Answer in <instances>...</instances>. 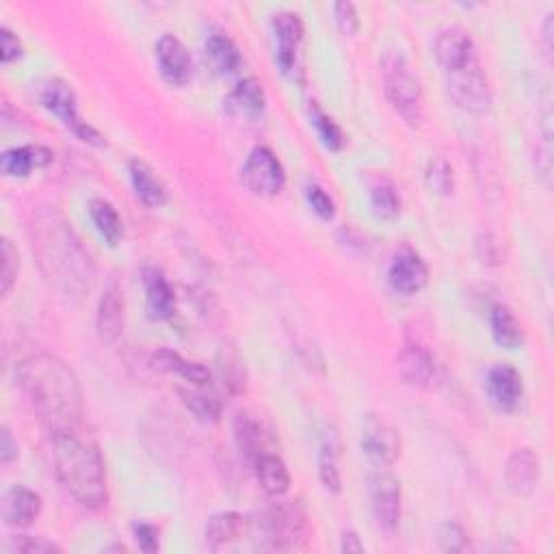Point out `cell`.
<instances>
[{
  "label": "cell",
  "instance_id": "obj_20",
  "mask_svg": "<svg viewBox=\"0 0 554 554\" xmlns=\"http://www.w3.org/2000/svg\"><path fill=\"white\" fill-rule=\"evenodd\" d=\"M44 500L29 487L16 485L3 498V520L9 526H29L42 513Z\"/></svg>",
  "mask_w": 554,
  "mask_h": 554
},
{
  "label": "cell",
  "instance_id": "obj_38",
  "mask_svg": "<svg viewBox=\"0 0 554 554\" xmlns=\"http://www.w3.org/2000/svg\"><path fill=\"white\" fill-rule=\"evenodd\" d=\"M438 542H440V548L446 552H461L468 544V537H466V531L461 529L459 524L448 522V524L440 526Z\"/></svg>",
  "mask_w": 554,
  "mask_h": 554
},
{
  "label": "cell",
  "instance_id": "obj_27",
  "mask_svg": "<svg viewBox=\"0 0 554 554\" xmlns=\"http://www.w3.org/2000/svg\"><path fill=\"white\" fill-rule=\"evenodd\" d=\"M217 373L223 388H226L232 397H241V394L247 390L245 362L241 358L239 349L230 345V342L221 345L217 351Z\"/></svg>",
  "mask_w": 554,
  "mask_h": 554
},
{
  "label": "cell",
  "instance_id": "obj_39",
  "mask_svg": "<svg viewBox=\"0 0 554 554\" xmlns=\"http://www.w3.org/2000/svg\"><path fill=\"white\" fill-rule=\"evenodd\" d=\"M306 197H308V204L312 206L314 213L319 215L321 219H325V221L334 219L336 204H334L332 197H329L321 187L312 184V187H308V191H306Z\"/></svg>",
  "mask_w": 554,
  "mask_h": 554
},
{
  "label": "cell",
  "instance_id": "obj_29",
  "mask_svg": "<svg viewBox=\"0 0 554 554\" xmlns=\"http://www.w3.org/2000/svg\"><path fill=\"white\" fill-rule=\"evenodd\" d=\"M254 468H256L258 483L262 485V490H265L269 496L280 498L288 492L290 474H288V468L280 457L273 455V453L262 455L254 464Z\"/></svg>",
  "mask_w": 554,
  "mask_h": 554
},
{
  "label": "cell",
  "instance_id": "obj_8",
  "mask_svg": "<svg viewBox=\"0 0 554 554\" xmlns=\"http://www.w3.org/2000/svg\"><path fill=\"white\" fill-rule=\"evenodd\" d=\"M241 178L245 187L258 197H273L284 189L286 184V171L269 148L260 145L249 152L247 161L241 169Z\"/></svg>",
  "mask_w": 554,
  "mask_h": 554
},
{
  "label": "cell",
  "instance_id": "obj_1",
  "mask_svg": "<svg viewBox=\"0 0 554 554\" xmlns=\"http://www.w3.org/2000/svg\"><path fill=\"white\" fill-rule=\"evenodd\" d=\"M18 386L52 431H70L83 414L76 373L57 355L35 353L18 364Z\"/></svg>",
  "mask_w": 554,
  "mask_h": 554
},
{
  "label": "cell",
  "instance_id": "obj_22",
  "mask_svg": "<svg viewBox=\"0 0 554 554\" xmlns=\"http://www.w3.org/2000/svg\"><path fill=\"white\" fill-rule=\"evenodd\" d=\"M52 152L44 145H20V148H11L0 158V167L3 174L11 178H26L37 167H46L52 163Z\"/></svg>",
  "mask_w": 554,
  "mask_h": 554
},
{
  "label": "cell",
  "instance_id": "obj_23",
  "mask_svg": "<svg viewBox=\"0 0 554 554\" xmlns=\"http://www.w3.org/2000/svg\"><path fill=\"white\" fill-rule=\"evenodd\" d=\"M152 364L163 373L171 375H180L184 381H189L193 388H208L210 381H213V375H210L208 368L200 362H187L180 353L161 349L152 355Z\"/></svg>",
  "mask_w": 554,
  "mask_h": 554
},
{
  "label": "cell",
  "instance_id": "obj_2",
  "mask_svg": "<svg viewBox=\"0 0 554 554\" xmlns=\"http://www.w3.org/2000/svg\"><path fill=\"white\" fill-rule=\"evenodd\" d=\"M33 249L46 280L65 297H83L94 282V262L57 210H42L33 221Z\"/></svg>",
  "mask_w": 554,
  "mask_h": 554
},
{
  "label": "cell",
  "instance_id": "obj_35",
  "mask_svg": "<svg viewBox=\"0 0 554 554\" xmlns=\"http://www.w3.org/2000/svg\"><path fill=\"white\" fill-rule=\"evenodd\" d=\"M427 184L438 195H451L455 191V171L453 165L444 156H435L427 165Z\"/></svg>",
  "mask_w": 554,
  "mask_h": 554
},
{
  "label": "cell",
  "instance_id": "obj_9",
  "mask_svg": "<svg viewBox=\"0 0 554 554\" xmlns=\"http://www.w3.org/2000/svg\"><path fill=\"white\" fill-rule=\"evenodd\" d=\"M275 37V59L280 70L288 76H295L299 68V50L303 42V22L293 11L277 13L271 22Z\"/></svg>",
  "mask_w": 554,
  "mask_h": 554
},
{
  "label": "cell",
  "instance_id": "obj_25",
  "mask_svg": "<svg viewBox=\"0 0 554 554\" xmlns=\"http://www.w3.org/2000/svg\"><path fill=\"white\" fill-rule=\"evenodd\" d=\"M204 55H206V63L210 65V70H213L217 76L236 74L243 65L239 48H236L232 39L223 33H213L206 39Z\"/></svg>",
  "mask_w": 554,
  "mask_h": 554
},
{
  "label": "cell",
  "instance_id": "obj_42",
  "mask_svg": "<svg viewBox=\"0 0 554 554\" xmlns=\"http://www.w3.org/2000/svg\"><path fill=\"white\" fill-rule=\"evenodd\" d=\"M11 548L16 550V552H20V554H52V552H61V548L55 546V544L44 542V539L26 537V535L13 537Z\"/></svg>",
  "mask_w": 554,
  "mask_h": 554
},
{
  "label": "cell",
  "instance_id": "obj_14",
  "mask_svg": "<svg viewBox=\"0 0 554 554\" xmlns=\"http://www.w3.org/2000/svg\"><path fill=\"white\" fill-rule=\"evenodd\" d=\"M388 282L397 293L412 297L418 295L429 282V267L412 249H403L401 254L394 256L388 269Z\"/></svg>",
  "mask_w": 554,
  "mask_h": 554
},
{
  "label": "cell",
  "instance_id": "obj_19",
  "mask_svg": "<svg viewBox=\"0 0 554 554\" xmlns=\"http://www.w3.org/2000/svg\"><path fill=\"white\" fill-rule=\"evenodd\" d=\"M223 104H226V111L232 117H239V120H256V117H260L267 109V96L256 78H243V81L230 91V96Z\"/></svg>",
  "mask_w": 554,
  "mask_h": 554
},
{
  "label": "cell",
  "instance_id": "obj_33",
  "mask_svg": "<svg viewBox=\"0 0 554 554\" xmlns=\"http://www.w3.org/2000/svg\"><path fill=\"white\" fill-rule=\"evenodd\" d=\"M202 388L197 390H184L178 388V394L182 403L187 405V410L204 422H217L221 416V403L213 397V394H204L200 392Z\"/></svg>",
  "mask_w": 554,
  "mask_h": 554
},
{
  "label": "cell",
  "instance_id": "obj_41",
  "mask_svg": "<svg viewBox=\"0 0 554 554\" xmlns=\"http://www.w3.org/2000/svg\"><path fill=\"white\" fill-rule=\"evenodd\" d=\"M133 535H135L137 546L143 552L152 554V552H158V548H161V537H158V529L154 524H145V522L133 524Z\"/></svg>",
  "mask_w": 554,
  "mask_h": 554
},
{
  "label": "cell",
  "instance_id": "obj_30",
  "mask_svg": "<svg viewBox=\"0 0 554 554\" xmlns=\"http://www.w3.org/2000/svg\"><path fill=\"white\" fill-rule=\"evenodd\" d=\"M490 327H492V336L500 347L518 349L522 345V340H524L522 325L516 319V314L511 312V308L503 306V303H496V306H492Z\"/></svg>",
  "mask_w": 554,
  "mask_h": 554
},
{
  "label": "cell",
  "instance_id": "obj_43",
  "mask_svg": "<svg viewBox=\"0 0 554 554\" xmlns=\"http://www.w3.org/2000/svg\"><path fill=\"white\" fill-rule=\"evenodd\" d=\"M22 57V44L18 35L9 31L7 26H3L0 29V59H3V63H11Z\"/></svg>",
  "mask_w": 554,
  "mask_h": 554
},
{
  "label": "cell",
  "instance_id": "obj_17",
  "mask_svg": "<svg viewBox=\"0 0 554 554\" xmlns=\"http://www.w3.org/2000/svg\"><path fill=\"white\" fill-rule=\"evenodd\" d=\"M487 394L500 412H513L522 401V377L509 364H496L487 375Z\"/></svg>",
  "mask_w": 554,
  "mask_h": 554
},
{
  "label": "cell",
  "instance_id": "obj_26",
  "mask_svg": "<svg viewBox=\"0 0 554 554\" xmlns=\"http://www.w3.org/2000/svg\"><path fill=\"white\" fill-rule=\"evenodd\" d=\"M128 171L135 195L139 197L141 204L148 208H161L167 202L165 184L154 174V169L150 165H145L139 158H135V161H130Z\"/></svg>",
  "mask_w": 554,
  "mask_h": 554
},
{
  "label": "cell",
  "instance_id": "obj_3",
  "mask_svg": "<svg viewBox=\"0 0 554 554\" xmlns=\"http://www.w3.org/2000/svg\"><path fill=\"white\" fill-rule=\"evenodd\" d=\"M52 464L59 481L87 509L107 505V468L98 448L70 431H52Z\"/></svg>",
  "mask_w": 554,
  "mask_h": 554
},
{
  "label": "cell",
  "instance_id": "obj_45",
  "mask_svg": "<svg viewBox=\"0 0 554 554\" xmlns=\"http://www.w3.org/2000/svg\"><path fill=\"white\" fill-rule=\"evenodd\" d=\"M340 550L342 552H364V544L360 542V537L355 535L353 531H347L342 533V539H340Z\"/></svg>",
  "mask_w": 554,
  "mask_h": 554
},
{
  "label": "cell",
  "instance_id": "obj_16",
  "mask_svg": "<svg viewBox=\"0 0 554 554\" xmlns=\"http://www.w3.org/2000/svg\"><path fill=\"white\" fill-rule=\"evenodd\" d=\"M539 466L537 455L531 448H516L505 464V483L516 496H531L539 483Z\"/></svg>",
  "mask_w": 554,
  "mask_h": 554
},
{
  "label": "cell",
  "instance_id": "obj_4",
  "mask_svg": "<svg viewBox=\"0 0 554 554\" xmlns=\"http://www.w3.org/2000/svg\"><path fill=\"white\" fill-rule=\"evenodd\" d=\"M386 98L403 120L410 126H418L425 117V94L412 65L397 50H390L381 61Z\"/></svg>",
  "mask_w": 554,
  "mask_h": 554
},
{
  "label": "cell",
  "instance_id": "obj_6",
  "mask_svg": "<svg viewBox=\"0 0 554 554\" xmlns=\"http://www.w3.org/2000/svg\"><path fill=\"white\" fill-rule=\"evenodd\" d=\"M37 100L46 111L57 115L65 126L72 128V133L81 141L96 145V148H104V145H107V141H104V137L94 126H89L87 122L81 120V117H78L76 94L68 83L59 81V78H48V81L39 83Z\"/></svg>",
  "mask_w": 554,
  "mask_h": 554
},
{
  "label": "cell",
  "instance_id": "obj_40",
  "mask_svg": "<svg viewBox=\"0 0 554 554\" xmlns=\"http://www.w3.org/2000/svg\"><path fill=\"white\" fill-rule=\"evenodd\" d=\"M334 16L338 29L345 35H355L360 29V18H358V9H355L353 3H338L334 5Z\"/></svg>",
  "mask_w": 554,
  "mask_h": 554
},
{
  "label": "cell",
  "instance_id": "obj_46",
  "mask_svg": "<svg viewBox=\"0 0 554 554\" xmlns=\"http://www.w3.org/2000/svg\"><path fill=\"white\" fill-rule=\"evenodd\" d=\"M552 13L546 18V24H544V42H546V55H552Z\"/></svg>",
  "mask_w": 554,
  "mask_h": 554
},
{
  "label": "cell",
  "instance_id": "obj_37",
  "mask_svg": "<svg viewBox=\"0 0 554 554\" xmlns=\"http://www.w3.org/2000/svg\"><path fill=\"white\" fill-rule=\"evenodd\" d=\"M0 254H3V277H0V293L9 295L13 284L18 280L20 273V256L18 249L9 239H3L0 243Z\"/></svg>",
  "mask_w": 554,
  "mask_h": 554
},
{
  "label": "cell",
  "instance_id": "obj_31",
  "mask_svg": "<svg viewBox=\"0 0 554 554\" xmlns=\"http://www.w3.org/2000/svg\"><path fill=\"white\" fill-rule=\"evenodd\" d=\"M89 215L104 241L109 245L120 243V239L124 236V223H122V217L117 215L113 204L104 200H94L89 204Z\"/></svg>",
  "mask_w": 554,
  "mask_h": 554
},
{
  "label": "cell",
  "instance_id": "obj_12",
  "mask_svg": "<svg viewBox=\"0 0 554 554\" xmlns=\"http://www.w3.org/2000/svg\"><path fill=\"white\" fill-rule=\"evenodd\" d=\"M362 451L377 466H390L401 457V435L379 418H368L362 431Z\"/></svg>",
  "mask_w": 554,
  "mask_h": 554
},
{
  "label": "cell",
  "instance_id": "obj_32",
  "mask_svg": "<svg viewBox=\"0 0 554 554\" xmlns=\"http://www.w3.org/2000/svg\"><path fill=\"white\" fill-rule=\"evenodd\" d=\"M371 206L373 213L379 219L394 221L401 213V200L397 195V189L392 187V182L388 180H379L371 187Z\"/></svg>",
  "mask_w": 554,
  "mask_h": 554
},
{
  "label": "cell",
  "instance_id": "obj_36",
  "mask_svg": "<svg viewBox=\"0 0 554 554\" xmlns=\"http://www.w3.org/2000/svg\"><path fill=\"white\" fill-rule=\"evenodd\" d=\"M310 115H312V124L316 128V133H319L321 141L327 145V148L334 152L342 150V145H345V135H342L340 126L332 120V117L323 113L316 104H312Z\"/></svg>",
  "mask_w": 554,
  "mask_h": 554
},
{
  "label": "cell",
  "instance_id": "obj_15",
  "mask_svg": "<svg viewBox=\"0 0 554 554\" xmlns=\"http://www.w3.org/2000/svg\"><path fill=\"white\" fill-rule=\"evenodd\" d=\"M96 325L100 340L107 342V345H115L124 334V293L122 286L115 280H111L109 286L104 288L98 306Z\"/></svg>",
  "mask_w": 554,
  "mask_h": 554
},
{
  "label": "cell",
  "instance_id": "obj_34",
  "mask_svg": "<svg viewBox=\"0 0 554 554\" xmlns=\"http://www.w3.org/2000/svg\"><path fill=\"white\" fill-rule=\"evenodd\" d=\"M319 479L327 492L340 494L342 481H340V470H338V451L332 444V440H325L321 444L319 453Z\"/></svg>",
  "mask_w": 554,
  "mask_h": 554
},
{
  "label": "cell",
  "instance_id": "obj_11",
  "mask_svg": "<svg viewBox=\"0 0 554 554\" xmlns=\"http://www.w3.org/2000/svg\"><path fill=\"white\" fill-rule=\"evenodd\" d=\"M433 52L446 74L457 72L477 61V46H474L470 33L459 29V26H448V29L440 31L438 37H435Z\"/></svg>",
  "mask_w": 554,
  "mask_h": 554
},
{
  "label": "cell",
  "instance_id": "obj_21",
  "mask_svg": "<svg viewBox=\"0 0 554 554\" xmlns=\"http://www.w3.org/2000/svg\"><path fill=\"white\" fill-rule=\"evenodd\" d=\"M397 371L407 386L431 388L435 381V362L431 355L416 345L405 347L397 358Z\"/></svg>",
  "mask_w": 554,
  "mask_h": 554
},
{
  "label": "cell",
  "instance_id": "obj_24",
  "mask_svg": "<svg viewBox=\"0 0 554 554\" xmlns=\"http://www.w3.org/2000/svg\"><path fill=\"white\" fill-rule=\"evenodd\" d=\"M143 286H145V299H148V312L152 319L156 321L169 319L176 308V297L167 282V277L158 269L150 267L143 271Z\"/></svg>",
  "mask_w": 554,
  "mask_h": 554
},
{
  "label": "cell",
  "instance_id": "obj_13",
  "mask_svg": "<svg viewBox=\"0 0 554 554\" xmlns=\"http://www.w3.org/2000/svg\"><path fill=\"white\" fill-rule=\"evenodd\" d=\"M156 63L169 85L182 87L193 78V59L176 35H163L156 44Z\"/></svg>",
  "mask_w": 554,
  "mask_h": 554
},
{
  "label": "cell",
  "instance_id": "obj_7",
  "mask_svg": "<svg viewBox=\"0 0 554 554\" xmlns=\"http://www.w3.org/2000/svg\"><path fill=\"white\" fill-rule=\"evenodd\" d=\"M448 94L459 109L481 115L492 107V89L479 61L448 74Z\"/></svg>",
  "mask_w": 554,
  "mask_h": 554
},
{
  "label": "cell",
  "instance_id": "obj_18",
  "mask_svg": "<svg viewBox=\"0 0 554 554\" xmlns=\"http://www.w3.org/2000/svg\"><path fill=\"white\" fill-rule=\"evenodd\" d=\"M234 440L236 446H239V451L256 464V461L262 455H269V444H271V433L267 431V427L262 425V422L249 412H241L236 414L234 418Z\"/></svg>",
  "mask_w": 554,
  "mask_h": 554
},
{
  "label": "cell",
  "instance_id": "obj_28",
  "mask_svg": "<svg viewBox=\"0 0 554 554\" xmlns=\"http://www.w3.org/2000/svg\"><path fill=\"white\" fill-rule=\"evenodd\" d=\"M245 529H247V520L241 516V513L236 511L217 513V516L210 518L206 524V531H204L206 544L210 550H219L223 546L236 542L239 537H243Z\"/></svg>",
  "mask_w": 554,
  "mask_h": 554
},
{
  "label": "cell",
  "instance_id": "obj_44",
  "mask_svg": "<svg viewBox=\"0 0 554 554\" xmlns=\"http://www.w3.org/2000/svg\"><path fill=\"white\" fill-rule=\"evenodd\" d=\"M16 457H18V442L13 440L11 431L7 427H3L0 429V461L7 466Z\"/></svg>",
  "mask_w": 554,
  "mask_h": 554
},
{
  "label": "cell",
  "instance_id": "obj_5",
  "mask_svg": "<svg viewBox=\"0 0 554 554\" xmlns=\"http://www.w3.org/2000/svg\"><path fill=\"white\" fill-rule=\"evenodd\" d=\"M260 533L269 550H303L310 539L308 513L299 500H277L262 516Z\"/></svg>",
  "mask_w": 554,
  "mask_h": 554
},
{
  "label": "cell",
  "instance_id": "obj_10",
  "mask_svg": "<svg viewBox=\"0 0 554 554\" xmlns=\"http://www.w3.org/2000/svg\"><path fill=\"white\" fill-rule=\"evenodd\" d=\"M371 503L381 529L392 533L401 522V483L388 472H377L371 479Z\"/></svg>",
  "mask_w": 554,
  "mask_h": 554
}]
</instances>
